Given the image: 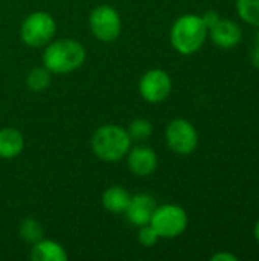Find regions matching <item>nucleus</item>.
Returning <instances> with one entry per match:
<instances>
[{
	"mask_svg": "<svg viewBox=\"0 0 259 261\" xmlns=\"http://www.w3.org/2000/svg\"><path fill=\"white\" fill-rule=\"evenodd\" d=\"M85 60L84 46L70 38L50 43L43 55L44 67L53 73H69L76 70Z\"/></svg>",
	"mask_w": 259,
	"mask_h": 261,
	"instance_id": "1",
	"label": "nucleus"
},
{
	"mask_svg": "<svg viewBox=\"0 0 259 261\" xmlns=\"http://www.w3.org/2000/svg\"><path fill=\"white\" fill-rule=\"evenodd\" d=\"M208 37V28L200 15L185 14L179 17L171 28V44L183 55L197 52Z\"/></svg>",
	"mask_w": 259,
	"mask_h": 261,
	"instance_id": "2",
	"label": "nucleus"
},
{
	"mask_svg": "<svg viewBox=\"0 0 259 261\" xmlns=\"http://www.w3.org/2000/svg\"><path fill=\"white\" fill-rule=\"evenodd\" d=\"M131 145V138L127 130L119 125H102L92 136L93 153L107 162L122 159Z\"/></svg>",
	"mask_w": 259,
	"mask_h": 261,
	"instance_id": "3",
	"label": "nucleus"
},
{
	"mask_svg": "<svg viewBox=\"0 0 259 261\" xmlns=\"http://www.w3.org/2000/svg\"><path fill=\"white\" fill-rule=\"evenodd\" d=\"M55 20L50 14L44 11H37L27 15L20 29V37L24 44L32 47H41L47 44L55 35Z\"/></svg>",
	"mask_w": 259,
	"mask_h": 261,
	"instance_id": "4",
	"label": "nucleus"
},
{
	"mask_svg": "<svg viewBox=\"0 0 259 261\" xmlns=\"http://www.w3.org/2000/svg\"><path fill=\"white\" fill-rule=\"evenodd\" d=\"M150 225L156 229L159 237L174 239L179 237L188 226V216L182 206L162 205L153 213Z\"/></svg>",
	"mask_w": 259,
	"mask_h": 261,
	"instance_id": "5",
	"label": "nucleus"
},
{
	"mask_svg": "<svg viewBox=\"0 0 259 261\" xmlns=\"http://www.w3.org/2000/svg\"><path fill=\"white\" fill-rule=\"evenodd\" d=\"M89 23L93 35L99 41L111 43L121 34V26H122L121 17L116 12V9H113L108 5L96 6L89 17Z\"/></svg>",
	"mask_w": 259,
	"mask_h": 261,
	"instance_id": "6",
	"label": "nucleus"
},
{
	"mask_svg": "<svg viewBox=\"0 0 259 261\" xmlns=\"http://www.w3.org/2000/svg\"><path fill=\"white\" fill-rule=\"evenodd\" d=\"M168 147L177 154H191L198 144V135L194 125L186 119H174L166 127Z\"/></svg>",
	"mask_w": 259,
	"mask_h": 261,
	"instance_id": "7",
	"label": "nucleus"
},
{
	"mask_svg": "<svg viewBox=\"0 0 259 261\" xmlns=\"http://www.w3.org/2000/svg\"><path fill=\"white\" fill-rule=\"evenodd\" d=\"M172 83L169 75L165 70L160 69H153L148 70L139 83V90L140 95L145 101L157 104L166 99L171 93Z\"/></svg>",
	"mask_w": 259,
	"mask_h": 261,
	"instance_id": "8",
	"label": "nucleus"
},
{
	"mask_svg": "<svg viewBox=\"0 0 259 261\" xmlns=\"http://www.w3.org/2000/svg\"><path fill=\"white\" fill-rule=\"evenodd\" d=\"M157 208L156 200L148 196V194H137L134 197H131L130 205L127 208V217L130 220V223L136 225V226H143L148 225L154 210Z\"/></svg>",
	"mask_w": 259,
	"mask_h": 261,
	"instance_id": "9",
	"label": "nucleus"
},
{
	"mask_svg": "<svg viewBox=\"0 0 259 261\" xmlns=\"http://www.w3.org/2000/svg\"><path fill=\"white\" fill-rule=\"evenodd\" d=\"M208 32H209L212 41L217 46L223 47V49H231V47L237 46L241 41V37H243L241 28L235 21L221 20V18Z\"/></svg>",
	"mask_w": 259,
	"mask_h": 261,
	"instance_id": "10",
	"label": "nucleus"
},
{
	"mask_svg": "<svg viewBox=\"0 0 259 261\" xmlns=\"http://www.w3.org/2000/svg\"><path fill=\"white\" fill-rule=\"evenodd\" d=\"M128 167L136 176H148L157 167V156L150 147H134L128 154Z\"/></svg>",
	"mask_w": 259,
	"mask_h": 261,
	"instance_id": "11",
	"label": "nucleus"
},
{
	"mask_svg": "<svg viewBox=\"0 0 259 261\" xmlns=\"http://www.w3.org/2000/svg\"><path fill=\"white\" fill-rule=\"evenodd\" d=\"M31 258L34 261H67L69 257L61 245L41 239L37 243H34Z\"/></svg>",
	"mask_w": 259,
	"mask_h": 261,
	"instance_id": "12",
	"label": "nucleus"
},
{
	"mask_svg": "<svg viewBox=\"0 0 259 261\" xmlns=\"http://www.w3.org/2000/svg\"><path fill=\"white\" fill-rule=\"evenodd\" d=\"M24 138L15 128L0 130V158L12 159L23 151Z\"/></svg>",
	"mask_w": 259,
	"mask_h": 261,
	"instance_id": "13",
	"label": "nucleus"
},
{
	"mask_svg": "<svg viewBox=\"0 0 259 261\" xmlns=\"http://www.w3.org/2000/svg\"><path fill=\"white\" fill-rule=\"evenodd\" d=\"M130 200H131V196L121 187H111L102 196L104 208L113 214L125 213L130 205Z\"/></svg>",
	"mask_w": 259,
	"mask_h": 261,
	"instance_id": "14",
	"label": "nucleus"
},
{
	"mask_svg": "<svg viewBox=\"0 0 259 261\" xmlns=\"http://www.w3.org/2000/svg\"><path fill=\"white\" fill-rule=\"evenodd\" d=\"M26 86L32 92H43L50 86V70L46 67H34L26 76Z\"/></svg>",
	"mask_w": 259,
	"mask_h": 261,
	"instance_id": "15",
	"label": "nucleus"
},
{
	"mask_svg": "<svg viewBox=\"0 0 259 261\" xmlns=\"http://www.w3.org/2000/svg\"><path fill=\"white\" fill-rule=\"evenodd\" d=\"M237 12L241 20L259 28V0H237Z\"/></svg>",
	"mask_w": 259,
	"mask_h": 261,
	"instance_id": "16",
	"label": "nucleus"
},
{
	"mask_svg": "<svg viewBox=\"0 0 259 261\" xmlns=\"http://www.w3.org/2000/svg\"><path fill=\"white\" fill-rule=\"evenodd\" d=\"M20 236L23 240H26L27 243H37L38 240L43 239V228L41 225L34 220V219H26L21 222L20 225Z\"/></svg>",
	"mask_w": 259,
	"mask_h": 261,
	"instance_id": "17",
	"label": "nucleus"
},
{
	"mask_svg": "<svg viewBox=\"0 0 259 261\" xmlns=\"http://www.w3.org/2000/svg\"><path fill=\"white\" fill-rule=\"evenodd\" d=\"M151 132H153V125L147 119H134L128 127V135L131 141H139V142L145 141L147 138L151 136Z\"/></svg>",
	"mask_w": 259,
	"mask_h": 261,
	"instance_id": "18",
	"label": "nucleus"
},
{
	"mask_svg": "<svg viewBox=\"0 0 259 261\" xmlns=\"http://www.w3.org/2000/svg\"><path fill=\"white\" fill-rule=\"evenodd\" d=\"M159 240V234L156 232V229L148 223V225H143L140 226V231H139V242L150 248V246H154Z\"/></svg>",
	"mask_w": 259,
	"mask_h": 261,
	"instance_id": "19",
	"label": "nucleus"
},
{
	"mask_svg": "<svg viewBox=\"0 0 259 261\" xmlns=\"http://www.w3.org/2000/svg\"><path fill=\"white\" fill-rule=\"evenodd\" d=\"M202 20H203V23L206 24V28H208V31H209L214 24L218 23L220 15H218V12H215V11H208V12H205V14L202 15Z\"/></svg>",
	"mask_w": 259,
	"mask_h": 261,
	"instance_id": "20",
	"label": "nucleus"
},
{
	"mask_svg": "<svg viewBox=\"0 0 259 261\" xmlns=\"http://www.w3.org/2000/svg\"><path fill=\"white\" fill-rule=\"evenodd\" d=\"M212 261H237V257L229 254V252H218L215 255H212Z\"/></svg>",
	"mask_w": 259,
	"mask_h": 261,
	"instance_id": "21",
	"label": "nucleus"
},
{
	"mask_svg": "<svg viewBox=\"0 0 259 261\" xmlns=\"http://www.w3.org/2000/svg\"><path fill=\"white\" fill-rule=\"evenodd\" d=\"M252 63H253L255 67L259 69V31L256 34V40H255V49L252 52Z\"/></svg>",
	"mask_w": 259,
	"mask_h": 261,
	"instance_id": "22",
	"label": "nucleus"
},
{
	"mask_svg": "<svg viewBox=\"0 0 259 261\" xmlns=\"http://www.w3.org/2000/svg\"><path fill=\"white\" fill-rule=\"evenodd\" d=\"M253 232H255V239H256V242L259 243V219H258V222H256V225H255Z\"/></svg>",
	"mask_w": 259,
	"mask_h": 261,
	"instance_id": "23",
	"label": "nucleus"
}]
</instances>
